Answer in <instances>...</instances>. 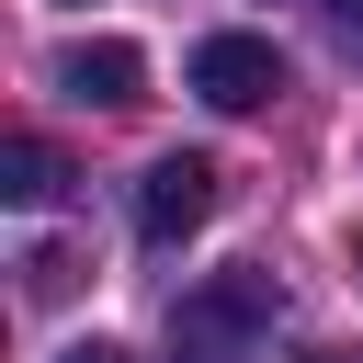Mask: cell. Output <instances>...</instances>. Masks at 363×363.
Instances as JSON below:
<instances>
[{
    "label": "cell",
    "instance_id": "cell-5",
    "mask_svg": "<svg viewBox=\"0 0 363 363\" xmlns=\"http://www.w3.org/2000/svg\"><path fill=\"white\" fill-rule=\"evenodd\" d=\"M0 193H11V204H57V193H68V147L11 136V147H0Z\"/></svg>",
    "mask_w": 363,
    "mask_h": 363
},
{
    "label": "cell",
    "instance_id": "cell-1",
    "mask_svg": "<svg viewBox=\"0 0 363 363\" xmlns=\"http://www.w3.org/2000/svg\"><path fill=\"white\" fill-rule=\"evenodd\" d=\"M261 329H272V272L238 261V272H216L170 306V363H238Z\"/></svg>",
    "mask_w": 363,
    "mask_h": 363
},
{
    "label": "cell",
    "instance_id": "cell-2",
    "mask_svg": "<svg viewBox=\"0 0 363 363\" xmlns=\"http://www.w3.org/2000/svg\"><path fill=\"white\" fill-rule=\"evenodd\" d=\"M204 216H216V159H204V147L147 159V182H136V238H147V250H182Z\"/></svg>",
    "mask_w": 363,
    "mask_h": 363
},
{
    "label": "cell",
    "instance_id": "cell-3",
    "mask_svg": "<svg viewBox=\"0 0 363 363\" xmlns=\"http://www.w3.org/2000/svg\"><path fill=\"white\" fill-rule=\"evenodd\" d=\"M193 91H204L216 113H261V102L284 91V45H272V34H204V45H193Z\"/></svg>",
    "mask_w": 363,
    "mask_h": 363
},
{
    "label": "cell",
    "instance_id": "cell-9",
    "mask_svg": "<svg viewBox=\"0 0 363 363\" xmlns=\"http://www.w3.org/2000/svg\"><path fill=\"white\" fill-rule=\"evenodd\" d=\"M306 363H363V352H306Z\"/></svg>",
    "mask_w": 363,
    "mask_h": 363
},
{
    "label": "cell",
    "instance_id": "cell-6",
    "mask_svg": "<svg viewBox=\"0 0 363 363\" xmlns=\"http://www.w3.org/2000/svg\"><path fill=\"white\" fill-rule=\"evenodd\" d=\"M68 284H79V250H68V238H45V250L23 261V295H34V306H57Z\"/></svg>",
    "mask_w": 363,
    "mask_h": 363
},
{
    "label": "cell",
    "instance_id": "cell-7",
    "mask_svg": "<svg viewBox=\"0 0 363 363\" xmlns=\"http://www.w3.org/2000/svg\"><path fill=\"white\" fill-rule=\"evenodd\" d=\"M57 363H125V352H113V340H79V352H57Z\"/></svg>",
    "mask_w": 363,
    "mask_h": 363
},
{
    "label": "cell",
    "instance_id": "cell-4",
    "mask_svg": "<svg viewBox=\"0 0 363 363\" xmlns=\"http://www.w3.org/2000/svg\"><path fill=\"white\" fill-rule=\"evenodd\" d=\"M57 91H68V102H102V113H125V102H147V57H136L125 34L57 45Z\"/></svg>",
    "mask_w": 363,
    "mask_h": 363
},
{
    "label": "cell",
    "instance_id": "cell-8",
    "mask_svg": "<svg viewBox=\"0 0 363 363\" xmlns=\"http://www.w3.org/2000/svg\"><path fill=\"white\" fill-rule=\"evenodd\" d=\"M329 23H340V34H352V45H363V0H329Z\"/></svg>",
    "mask_w": 363,
    "mask_h": 363
}]
</instances>
